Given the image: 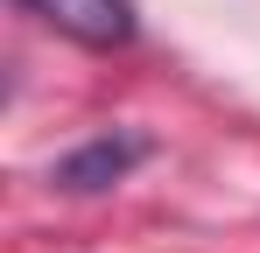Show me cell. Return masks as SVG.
<instances>
[{
	"mask_svg": "<svg viewBox=\"0 0 260 253\" xmlns=\"http://www.w3.org/2000/svg\"><path fill=\"white\" fill-rule=\"evenodd\" d=\"M141 155H148V141H134V134H99V141H85L78 155L56 162V183H63V190H113Z\"/></svg>",
	"mask_w": 260,
	"mask_h": 253,
	"instance_id": "obj_2",
	"label": "cell"
},
{
	"mask_svg": "<svg viewBox=\"0 0 260 253\" xmlns=\"http://www.w3.org/2000/svg\"><path fill=\"white\" fill-rule=\"evenodd\" d=\"M36 21H49L56 36L85 42V49H120V42H134V0H21Z\"/></svg>",
	"mask_w": 260,
	"mask_h": 253,
	"instance_id": "obj_1",
	"label": "cell"
}]
</instances>
